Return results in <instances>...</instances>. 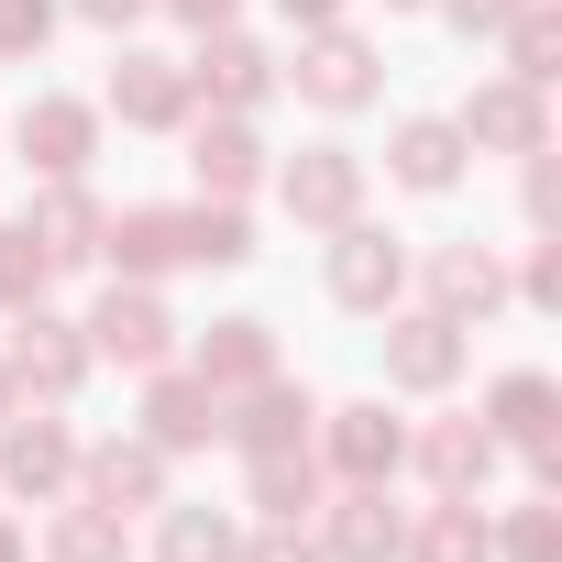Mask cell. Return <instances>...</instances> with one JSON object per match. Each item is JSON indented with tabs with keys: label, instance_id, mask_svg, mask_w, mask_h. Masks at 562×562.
<instances>
[{
	"label": "cell",
	"instance_id": "1",
	"mask_svg": "<svg viewBox=\"0 0 562 562\" xmlns=\"http://www.w3.org/2000/svg\"><path fill=\"white\" fill-rule=\"evenodd\" d=\"M276 89H299L310 111L353 122V111H375V100H386V45H375V34H353V23H321V34H299V67H276Z\"/></svg>",
	"mask_w": 562,
	"mask_h": 562
},
{
	"label": "cell",
	"instance_id": "2",
	"mask_svg": "<svg viewBox=\"0 0 562 562\" xmlns=\"http://www.w3.org/2000/svg\"><path fill=\"white\" fill-rule=\"evenodd\" d=\"M89 353L100 364H122V375H155V364H177V310H166V288L155 276H111V288L89 299Z\"/></svg>",
	"mask_w": 562,
	"mask_h": 562
},
{
	"label": "cell",
	"instance_id": "3",
	"mask_svg": "<svg viewBox=\"0 0 562 562\" xmlns=\"http://www.w3.org/2000/svg\"><path fill=\"white\" fill-rule=\"evenodd\" d=\"M265 188H276V210H288L299 232H342L353 210H364V188H375V166L353 155V144H299L288 166H265Z\"/></svg>",
	"mask_w": 562,
	"mask_h": 562
},
{
	"label": "cell",
	"instance_id": "4",
	"mask_svg": "<svg viewBox=\"0 0 562 562\" xmlns=\"http://www.w3.org/2000/svg\"><path fill=\"white\" fill-rule=\"evenodd\" d=\"M321 288H331V310H353V321H386L397 299H408V243L386 232V221H342L331 232V254H321Z\"/></svg>",
	"mask_w": 562,
	"mask_h": 562
},
{
	"label": "cell",
	"instance_id": "5",
	"mask_svg": "<svg viewBox=\"0 0 562 562\" xmlns=\"http://www.w3.org/2000/svg\"><path fill=\"white\" fill-rule=\"evenodd\" d=\"M310 452H321L331 485H397L408 474V419H386V397H342V408H321Z\"/></svg>",
	"mask_w": 562,
	"mask_h": 562
},
{
	"label": "cell",
	"instance_id": "6",
	"mask_svg": "<svg viewBox=\"0 0 562 562\" xmlns=\"http://www.w3.org/2000/svg\"><path fill=\"white\" fill-rule=\"evenodd\" d=\"M67 485H78V430L45 397H23L12 419H0V496L12 507H56Z\"/></svg>",
	"mask_w": 562,
	"mask_h": 562
},
{
	"label": "cell",
	"instance_id": "7",
	"mask_svg": "<svg viewBox=\"0 0 562 562\" xmlns=\"http://www.w3.org/2000/svg\"><path fill=\"white\" fill-rule=\"evenodd\" d=\"M67 496H89V507H111V518H155L166 496H177V463L144 441V430H111V441H78V485Z\"/></svg>",
	"mask_w": 562,
	"mask_h": 562
},
{
	"label": "cell",
	"instance_id": "8",
	"mask_svg": "<svg viewBox=\"0 0 562 562\" xmlns=\"http://www.w3.org/2000/svg\"><path fill=\"white\" fill-rule=\"evenodd\" d=\"M0 364H12V386H23V397L67 408V397L89 386V364H100V353H89V331H78V321H56V310L34 299V310H12V342H0Z\"/></svg>",
	"mask_w": 562,
	"mask_h": 562
},
{
	"label": "cell",
	"instance_id": "9",
	"mask_svg": "<svg viewBox=\"0 0 562 562\" xmlns=\"http://www.w3.org/2000/svg\"><path fill=\"white\" fill-rule=\"evenodd\" d=\"M375 342H386V386H397V397H452L463 364H474L463 321H441V310H386Z\"/></svg>",
	"mask_w": 562,
	"mask_h": 562
},
{
	"label": "cell",
	"instance_id": "10",
	"mask_svg": "<svg viewBox=\"0 0 562 562\" xmlns=\"http://www.w3.org/2000/svg\"><path fill=\"white\" fill-rule=\"evenodd\" d=\"M100 111H122V133H188L199 89H188V56H155V45H122L111 56V89Z\"/></svg>",
	"mask_w": 562,
	"mask_h": 562
},
{
	"label": "cell",
	"instance_id": "11",
	"mask_svg": "<svg viewBox=\"0 0 562 562\" xmlns=\"http://www.w3.org/2000/svg\"><path fill=\"white\" fill-rule=\"evenodd\" d=\"M408 276L430 288L419 310H441V321H463V331L507 310V254H496V243H430V254H408Z\"/></svg>",
	"mask_w": 562,
	"mask_h": 562
},
{
	"label": "cell",
	"instance_id": "12",
	"mask_svg": "<svg viewBox=\"0 0 562 562\" xmlns=\"http://www.w3.org/2000/svg\"><path fill=\"white\" fill-rule=\"evenodd\" d=\"M276 56L265 34H243V23H221V34H199V56H188V89H199V111H265L276 100Z\"/></svg>",
	"mask_w": 562,
	"mask_h": 562
},
{
	"label": "cell",
	"instance_id": "13",
	"mask_svg": "<svg viewBox=\"0 0 562 562\" xmlns=\"http://www.w3.org/2000/svg\"><path fill=\"white\" fill-rule=\"evenodd\" d=\"M310 540H321V562H397L408 518H397V496H386V485H321Z\"/></svg>",
	"mask_w": 562,
	"mask_h": 562
},
{
	"label": "cell",
	"instance_id": "14",
	"mask_svg": "<svg viewBox=\"0 0 562 562\" xmlns=\"http://www.w3.org/2000/svg\"><path fill=\"white\" fill-rule=\"evenodd\" d=\"M12 155H23L34 177H89V155H100V100L34 89V100H23V122H12Z\"/></svg>",
	"mask_w": 562,
	"mask_h": 562
},
{
	"label": "cell",
	"instance_id": "15",
	"mask_svg": "<svg viewBox=\"0 0 562 562\" xmlns=\"http://www.w3.org/2000/svg\"><path fill=\"white\" fill-rule=\"evenodd\" d=\"M310 430H321V397L288 386V375H265V386L221 397V441H232L243 463H254V452H310Z\"/></svg>",
	"mask_w": 562,
	"mask_h": 562
},
{
	"label": "cell",
	"instance_id": "16",
	"mask_svg": "<svg viewBox=\"0 0 562 562\" xmlns=\"http://www.w3.org/2000/svg\"><path fill=\"white\" fill-rule=\"evenodd\" d=\"M188 177H199V199H254L265 188L254 111H188Z\"/></svg>",
	"mask_w": 562,
	"mask_h": 562
},
{
	"label": "cell",
	"instance_id": "17",
	"mask_svg": "<svg viewBox=\"0 0 562 562\" xmlns=\"http://www.w3.org/2000/svg\"><path fill=\"white\" fill-rule=\"evenodd\" d=\"M452 133H463L474 155H540V144H551V100H540L529 78H485V89L452 111Z\"/></svg>",
	"mask_w": 562,
	"mask_h": 562
},
{
	"label": "cell",
	"instance_id": "18",
	"mask_svg": "<svg viewBox=\"0 0 562 562\" xmlns=\"http://www.w3.org/2000/svg\"><path fill=\"white\" fill-rule=\"evenodd\" d=\"M386 177H397L408 199H452V188L474 177V144L452 133V111H408V122L386 133Z\"/></svg>",
	"mask_w": 562,
	"mask_h": 562
},
{
	"label": "cell",
	"instance_id": "19",
	"mask_svg": "<svg viewBox=\"0 0 562 562\" xmlns=\"http://www.w3.org/2000/svg\"><path fill=\"white\" fill-rule=\"evenodd\" d=\"M100 265L111 276H177L188 265V199H122L100 232Z\"/></svg>",
	"mask_w": 562,
	"mask_h": 562
},
{
	"label": "cell",
	"instance_id": "20",
	"mask_svg": "<svg viewBox=\"0 0 562 562\" xmlns=\"http://www.w3.org/2000/svg\"><path fill=\"white\" fill-rule=\"evenodd\" d=\"M133 430H144L166 463H177V452H210V441H221V386H199L188 364H155V375H144V419H133Z\"/></svg>",
	"mask_w": 562,
	"mask_h": 562
},
{
	"label": "cell",
	"instance_id": "21",
	"mask_svg": "<svg viewBox=\"0 0 562 562\" xmlns=\"http://www.w3.org/2000/svg\"><path fill=\"white\" fill-rule=\"evenodd\" d=\"M408 463L430 474V496H485V474L507 463V441L485 419H419L408 430Z\"/></svg>",
	"mask_w": 562,
	"mask_h": 562
},
{
	"label": "cell",
	"instance_id": "22",
	"mask_svg": "<svg viewBox=\"0 0 562 562\" xmlns=\"http://www.w3.org/2000/svg\"><path fill=\"white\" fill-rule=\"evenodd\" d=\"M188 375L221 386V397H243V386H265V375H288V364H276V321H254V310L210 321V331L188 342Z\"/></svg>",
	"mask_w": 562,
	"mask_h": 562
},
{
	"label": "cell",
	"instance_id": "23",
	"mask_svg": "<svg viewBox=\"0 0 562 562\" xmlns=\"http://www.w3.org/2000/svg\"><path fill=\"white\" fill-rule=\"evenodd\" d=\"M23 221H34V243L56 254V276H78V265H100V232H111V199H100L89 177H45V199H34Z\"/></svg>",
	"mask_w": 562,
	"mask_h": 562
},
{
	"label": "cell",
	"instance_id": "24",
	"mask_svg": "<svg viewBox=\"0 0 562 562\" xmlns=\"http://www.w3.org/2000/svg\"><path fill=\"white\" fill-rule=\"evenodd\" d=\"M507 452H540V441H562V386L540 375V364H507L496 386H485V408H474Z\"/></svg>",
	"mask_w": 562,
	"mask_h": 562
},
{
	"label": "cell",
	"instance_id": "25",
	"mask_svg": "<svg viewBox=\"0 0 562 562\" xmlns=\"http://www.w3.org/2000/svg\"><path fill=\"white\" fill-rule=\"evenodd\" d=\"M232 551H243V507H210V496L155 507V562H232Z\"/></svg>",
	"mask_w": 562,
	"mask_h": 562
},
{
	"label": "cell",
	"instance_id": "26",
	"mask_svg": "<svg viewBox=\"0 0 562 562\" xmlns=\"http://www.w3.org/2000/svg\"><path fill=\"white\" fill-rule=\"evenodd\" d=\"M321 452H254L243 463V518H310L321 507Z\"/></svg>",
	"mask_w": 562,
	"mask_h": 562
},
{
	"label": "cell",
	"instance_id": "27",
	"mask_svg": "<svg viewBox=\"0 0 562 562\" xmlns=\"http://www.w3.org/2000/svg\"><path fill=\"white\" fill-rule=\"evenodd\" d=\"M34 551H45V562H133V518H111V507H89V496H56V518H45Z\"/></svg>",
	"mask_w": 562,
	"mask_h": 562
},
{
	"label": "cell",
	"instance_id": "28",
	"mask_svg": "<svg viewBox=\"0 0 562 562\" xmlns=\"http://www.w3.org/2000/svg\"><path fill=\"white\" fill-rule=\"evenodd\" d=\"M397 562H496V551H485V507H474V496H430V507L408 518Z\"/></svg>",
	"mask_w": 562,
	"mask_h": 562
},
{
	"label": "cell",
	"instance_id": "29",
	"mask_svg": "<svg viewBox=\"0 0 562 562\" xmlns=\"http://www.w3.org/2000/svg\"><path fill=\"white\" fill-rule=\"evenodd\" d=\"M496 45H507V78H529V89L562 78V12H551V0H518V23Z\"/></svg>",
	"mask_w": 562,
	"mask_h": 562
},
{
	"label": "cell",
	"instance_id": "30",
	"mask_svg": "<svg viewBox=\"0 0 562 562\" xmlns=\"http://www.w3.org/2000/svg\"><path fill=\"white\" fill-rule=\"evenodd\" d=\"M188 265H254L243 199H188Z\"/></svg>",
	"mask_w": 562,
	"mask_h": 562
},
{
	"label": "cell",
	"instance_id": "31",
	"mask_svg": "<svg viewBox=\"0 0 562 562\" xmlns=\"http://www.w3.org/2000/svg\"><path fill=\"white\" fill-rule=\"evenodd\" d=\"M56 288V254L34 243V221H0V310H34Z\"/></svg>",
	"mask_w": 562,
	"mask_h": 562
},
{
	"label": "cell",
	"instance_id": "32",
	"mask_svg": "<svg viewBox=\"0 0 562 562\" xmlns=\"http://www.w3.org/2000/svg\"><path fill=\"white\" fill-rule=\"evenodd\" d=\"M485 551H496V562H562V518H551V496L485 518Z\"/></svg>",
	"mask_w": 562,
	"mask_h": 562
},
{
	"label": "cell",
	"instance_id": "33",
	"mask_svg": "<svg viewBox=\"0 0 562 562\" xmlns=\"http://www.w3.org/2000/svg\"><path fill=\"white\" fill-rule=\"evenodd\" d=\"M56 23H67V0H0V67H45Z\"/></svg>",
	"mask_w": 562,
	"mask_h": 562
},
{
	"label": "cell",
	"instance_id": "34",
	"mask_svg": "<svg viewBox=\"0 0 562 562\" xmlns=\"http://www.w3.org/2000/svg\"><path fill=\"white\" fill-rule=\"evenodd\" d=\"M232 562H321V540H310V518H254Z\"/></svg>",
	"mask_w": 562,
	"mask_h": 562
},
{
	"label": "cell",
	"instance_id": "35",
	"mask_svg": "<svg viewBox=\"0 0 562 562\" xmlns=\"http://www.w3.org/2000/svg\"><path fill=\"white\" fill-rule=\"evenodd\" d=\"M430 12H441V23L463 34V45H496V34L518 23V0H430Z\"/></svg>",
	"mask_w": 562,
	"mask_h": 562
},
{
	"label": "cell",
	"instance_id": "36",
	"mask_svg": "<svg viewBox=\"0 0 562 562\" xmlns=\"http://www.w3.org/2000/svg\"><path fill=\"white\" fill-rule=\"evenodd\" d=\"M518 210H529V232H551V221H562V166H551V144L529 155V177H518Z\"/></svg>",
	"mask_w": 562,
	"mask_h": 562
},
{
	"label": "cell",
	"instance_id": "37",
	"mask_svg": "<svg viewBox=\"0 0 562 562\" xmlns=\"http://www.w3.org/2000/svg\"><path fill=\"white\" fill-rule=\"evenodd\" d=\"M507 299H529V310H562V254H551V243H529V265L507 276Z\"/></svg>",
	"mask_w": 562,
	"mask_h": 562
},
{
	"label": "cell",
	"instance_id": "38",
	"mask_svg": "<svg viewBox=\"0 0 562 562\" xmlns=\"http://www.w3.org/2000/svg\"><path fill=\"white\" fill-rule=\"evenodd\" d=\"M67 12H78V23H89V34H133V23H144V12H155V0H67Z\"/></svg>",
	"mask_w": 562,
	"mask_h": 562
},
{
	"label": "cell",
	"instance_id": "39",
	"mask_svg": "<svg viewBox=\"0 0 562 562\" xmlns=\"http://www.w3.org/2000/svg\"><path fill=\"white\" fill-rule=\"evenodd\" d=\"M155 12H177V23H188V34H221V23H232V12H243V0H155Z\"/></svg>",
	"mask_w": 562,
	"mask_h": 562
},
{
	"label": "cell",
	"instance_id": "40",
	"mask_svg": "<svg viewBox=\"0 0 562 562\" xmlns=\"http://www.w3.org/2000/svg\"><path fill=\"white\" fill-rule=\"evenodd\" d=\"M276 23H299V34H321V23H342V0H276Z\"/></svg>",
	"mask_w": 562,
	"mask_h": 562
},
{
	"label": "cell",
	"instance_id": "41",
	"mask_svg": "<svg viewBox=\"0 0 562 562\" xmlns=\"http://www.w3.org/2000/svg\"><path fill=\"white\" fill-rule=\"evenodd\" d=\"M0 562H34V540H23V518L0 507Z\"/></svg>",
	"mask_w": 562,
	"mask_h": 562
},
{
	"label": "cell",
	"instance_id": "42",
	"mask_svg": "<svg viewBox=\"0 0 562 562\" xmlns=\"http://www.w3.org/2000/svg\"><path fill=\"white\" fill-rule=\"evenodd\" d=\"M12 408H23V386H12V364H0V419H12Z\"/></svg>",
	"mask_w": 562,
	"mask_h": 562
},
{
	"label": "cell",
	"instance_id": "43",
	"mask_svg": "<svg viewBox=\"0 0 562 562\" xmlns=\"http://www.w3.org/2000/svg\"><path fill=\"white\" fill-rule=\"evenodd\" d=\"M386 12H430V0H386Z\"/></svg>",
	"mask_w": 562,
	"mask_h": 562
}]
</instances>
